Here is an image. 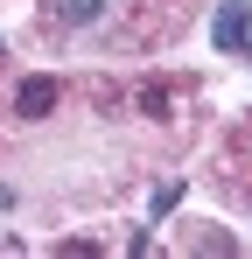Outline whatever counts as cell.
Listing matches in <instances>:
<instances>
[{
    "label": "cell",
    "instance_id": "obj_2",
    "mask_svg": "<svg viewBox=\"0 0 252 259\" xmlns=\"http://www.w3.org/2000/svg\"><path fill=\"white\" fill-rule=\"evenodd\" d=\"M56 98H63V91H56V77H21L14 112H21V119H49V112H56Z\"/></svg>",
    "mask_w": 252,
    "mask_h": 259
},
{
    "label": "cell",
    "instance_id": "obj_1",
    "mask_svg": "<svg viewBox=\"0 0 252 259\" xmlns=\"http://www.w3.org/2000/svg\"><path fill=\"white\" fill-rule=\"evenodd\" d=\"M245 35H252V0H224L217 21H210V42L217 49H245Z\"/></svg>",
    "mask_w": 252,
    "mask_h": 259
},
{
    "label": "cell",
    "instance_id": "obj_4",
    "mask_svg": "<svg viewBox=\"0 0 252 259\" xmlns=\"http://www.w3.org/2000/svg\"><path fill=\"white\" fill-rule=\"evenodd\" d=\"M175 203H182V182H161V189H154V217H168Z\"/></svg>",
    "mask_w": 252,
    "mask_h": 259
},
{
    "label": "cell",
    "instance_id": "obj_3",
    "mask_svg": "<svg viewBox=\"0 0 252 259\" xmlns=\"http://www.w3.org/2000/svg\"><path fill=\"white\" fill-rule=\"evenodd\" d=\"M56 14H63V21H98L105 0H56Z\"/></svg>",
    "mask_w": 252,
    "mask_h": 259
}]
</instances>
